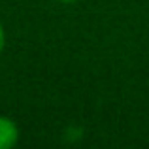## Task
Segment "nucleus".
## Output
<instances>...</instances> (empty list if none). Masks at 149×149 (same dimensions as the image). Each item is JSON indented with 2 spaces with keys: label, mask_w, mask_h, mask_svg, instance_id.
Here are the masks:
<instances>
[{
  "label": "nucleus",
  "mask_w": 149,
  "mask_h": 149,
  "mask_svg": "<svg viewBox=\"0 0 149 149\" xmlns=\"http://www.w3.org/2000/svg\"><path fill=\"white\" fill-rule=\"evenodd\" d=\"M19 142V127L11 117L0 115V149H11Z\"/></svg>",
  "instance_id": "nucleus-1"
},
{
  "label": "nucleus",
  "mask_w": 149,
  "mask_h": 149,
  "mask_svg": "<svg viewBox=\"0 0 149 149\" xmlns=\"http://www.w3.org/2000/svg\"><path fill=\"white\" fill-rule=\"evenodd\" d=\"M4 47H6V30H4V25L0 23V55L4 53Z\"/></svg>",
  "instance_id": "nucleus-2"
},
{
  "label": "nucleus",
  "mask_w": 149,
  "mask_h": 149,
  "mask_svg": "<svg viewBox=\"0 0 149 149\" xmlns=\"http://www.w3.org/2000/svg\"><path fill=\"white\" fill-rule=\"evenodd\" d=\"M58 2H62V4H74V2H77V0H58Z\"/></svg>",
  "instance_id": "nucleus-3"
}]
</instances>
